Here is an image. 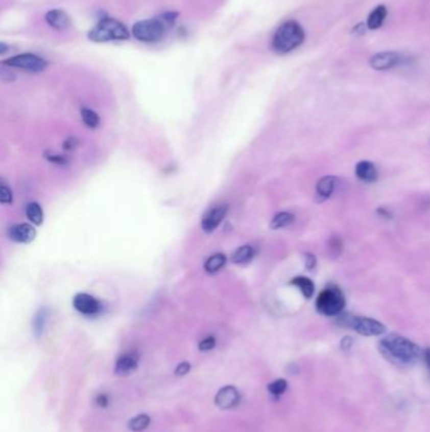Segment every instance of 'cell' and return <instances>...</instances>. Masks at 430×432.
Here are the masks:
<instances>
[{
  "label": "cell",
  "instance_id": "cell-10",
  "mask_svg": "<svg viewBox=\"0 0 430 432\" xmlns=\"http://www.w3.org/2000/svg\"><path fill=\"white\" fill-rule=\"evenodd\" d=\"M401 61V56L396 52H380L372 56L370 60V66L376 71H385L397 66Z\"/></svg>",
  "mask_w": 430,
  "mask_h": 432
},
{
  "label": "cell",
  "instance_id": "cell-17",
  "mask_svg": "<svg viewBox=\"0 0 430 432\" xmlns=\"http://www.w3.org/2000/svg\"><path fill=\"white\" fill-rule=\"evenodd\" d=\"M386 14H388V10L384 5H380V7H376L372 12L370 13L369 18H367V28L372 29H378L381 26H383L384 20H385Z\"/></svg>",
  "mask_w": 430,
  "mask_h": 432
},
{
  "label": "cell",
  "instance_id": "cell-22",
  "mask_svg": "<svg viewBox=\"0 0 430 432\" xmlns=\"http://www.w3.org/2000/svg\"><path fill=\"white\" fill-rule=\"evenodd\" d=\"M293 221H294V215L290 213H286V211H283V213L276 214V215L273 217V220H271L270 222V229H281V228H285L288 225L292 224Z\"/></svg>",
  "mask_w": 430,
  "mask_h": 432
},
{
  "label": "cell",
  "instance_id": "cell-3",
  "mask_svg": "<svg viewBox=\"0 0 430 432\" xmlns=\"http://www.w3.org/2000/svg\"><path fill=\"white\" fill-rule=\"evenodd\" d=\"M129 38H130L129 29L114 18H103L88 32V39L96 43H106L110 41H126Z\"/></svg>",
  "mask_w": 430,
  "mask_h": 432
},
{
  "label": "cell",
  "instance_id": "cell-13",
  "mask_svg": "<svg viewBox=\"0 0 430 432\" xmlns=\"http://www.w3.org/2000/svg\"><path fill=\"white\" fill-rule=\"evenodd\" d=\"M139 356L135 353H125L115 364V373L117 375H129L138 368Z\"/></svg>",
  "mask_w": 430,
  "mask_h": 432
},
{
  "label": "cell",
  "instance_id": "cell-20",
  "mask_svg": "<svg viewBox=\"0 0 430 432\" xmlns=\"http://www.w3.org/2000/svg\"><path fill=\"white\" fill-rule=\"evenodd\" d=\"M254 248L251 245H243L233 252L231 260L233 264H246L254 258Z\"/></svg>",
  "mask_w": 430,
  "mask_h": 432
},
{
  "label": "cell",
  "instance_id": "cell-5",
  "mask_svg": "<svg viewBox=\"0 0 430 432\" xmlns=\"http://www.w3.org/2000/svg\"><path fill=\"white\" fill-rule=\"evenodd\" d=\"M318 312L324 316H338L343 311L346 306L345 294L342 293L337 286H327L316 301Z\"/></svg>",
  "mask_w": 430,
  "mask_h": 432
},
{
  "label": "cell",
  "instance_id": "cell-24",
  "mask_svg": "<svg viewBox=\"0 0 430 432\" xmlns=\"http://www.w3.org/2000/svg\"><path fill=\"white\" fill-rule=\"evenodd\" d=\"M81 118L86 125L88 128H98V125L100 124V118H99L98 112H95L93 110L83 108L81 109Z\"/></svg>",
  "mask_w": 430,
  "mask_h": 432
},
{
  "label": "cell",
  "instance_id": "cell-19",
  "mask_svg": "<svg viewBox=\"0 0 430 432\" xmlns=\"http://www.w3.org/2000/svg\"><path fill=\"white\" fill-rule=\"evenodd\" d=\"M226 262H227V258H226L224 253L213 254L205 262V270L207 273L213 275V273L220 272L225 267Z\"/></svg>",
  "mask_w": 430,
  "mask_h": 432
},
{
  "label": "cell",
  "instance_id": "cell-27",
  "mask_svg": "<svg viewBox=\"0 0 430 432\" xmlns=\"http://www.w3.org/2000/svg\"><path fill=\"white\" fill-rule=\"evenodd\" d=\"M0 202L3 205H12L13 202V192L12 190L8 187V185H5L4 182H2V186H0Z\"/></svg>",
  "mask_w": 430,
  "mask_h": 432
},
{
  "label": "cell",
  "instance_id": "cell-16",
  "mask_svg": "<svg viewBox=\"0 0 430 432\" xmlns=\"http://www.w3.org/2000/svg\"><path fill=\"white\" fill-rule=\"evenodd\" d=\"M354 172L360 179L365 182H375L378 178V173L375 165L372 162H369V161H361V162L357 163Z\"/></svg>",
  "mask_w": 430,
  "mask_h": 432
},
{
  "label": "cell",
  "instance_id": "cell-2",
  "mask_svg": "<svg viewBox=\"0 0 430 432\" xmlns=\"http://www.w3.org/2000/svg\"><path fill=\"white\" fill-rule=\"evenodd\" d=\"M304 41V31L294 20L281 24L273 37V50L276 53L285 55L299 47Z\"/></svg>",
  "mask_w": 430,
  "mask_h": 432
},
{
  "label": "cell",
  "instance_id": "cell-32",
  "mask_svg": "<svg viewBox=\"0 0 430 432\" xmlns=\"http://www.w3.org/2000/svg\"><path fill=\"white\" fill-rule=\"evenodd\" d=\"M352 345H353V339H352L351 336H345L341 340V348H342V350H349V349L352 348Z\"/></svg>",
  "mask_w": 430,
  "mask_h": 432
},
{
  "label": "cell",
  "instance_id": "cell-26",
  "mask_svg": "<svg viewBox=\"0 0 430 432\" xmlns=\"http://www.w3.org/2000/svg\"><path fill=\"white\" fill-rule=\"evenodd\" d=\"M45 321H47L45 311L44 310L38 311V313H37L36 317H34V320H33L34 331H36L37 335H42L43 330H44V326H45Z\"/></svg>",
  "mask_w": 430,
  "mask_h": 432
},
{
  "label": "cell",
  "instance_id": "cell-34",
  "mask_svg": "<svg viewBox=\"0 0 430 432\" xmlns=\"http://www.w3.org/2000/svg\"><path fill=\"white\" fill-rule=\"evenodd\" d=\"M96 403H98L99 407H106L109 404V398L105 394H99L96 397Z\"/></svg>",
  "mask_w": 430,
  "mask_h": 432
},
{
  "label": "cell",
  "instance_id": "cell-31",
  "mask_svg": "<svg viewBox=\"0 0 430 432\" xmlns=\"http://www.w3.org/2000/svg\"><path fill=\"white\" fill-rule=\"evenodd\" d=\"M304 259H305V268H307L308 270H312L314 267H316L317 258L313 256V254H312V253H307L304 256Z\"/></svg>",
  "mask_w": 430,
  "mask_h": 432
},
{
  "label": "cell",
  "instance_id": "cell-29",
  "mask_svg": "<svg viewBox=\"0 0 430 432\" xmlns=\"http://www.w3.org/2000/svg\"><path fill=\"white\" fill-rule=\"evenodd\" d=\"M216 346V337L214 336H207L202 342H200L198 344V349L201 351H209Z\"/></svg>",
  "mask_w": 430,
  "mask_h": 432
},
{
  "label": "cell",
  "instance_id": "cell-36",
  "mask_svg": "<svg viewBox=\"0 0 430 432\" xmlns=\"http://www.w3.org/2000/svg\"><path fill=\"white\" fill-rule=\"evenodd\" d=\"M424 358H425L426 366H428L429 372H430V348H428L425 351H424Z\"/></svg>",
  "mask_w": 430,
  "mask_h": 432
},
{
  "label": "cell",
  "instance_id": "cell-9",
  "mask_svg": "<svg viewBox=\"0 0 430 432\" xmlns=\"http://www.w3.org/2000/svg\"><path fill=\"white\" fill-rule=\"evenodd\" d=\"M238 402H240V393L232 385H226L221 388L214 397V403L222 410L232 408V407L237 406Z\"/></svg>",
  "mask_w": 430,
  "mask_h": 432
},
{
  "label": "cell",
  "instance_id": "cell-35",
  "mask_svg": "<svg viewBox=\"0 0 430 432\" xmlns=\"http://www.w3.org/2000/svg\"><path fill=\"white\" fill-rule=\"evenodd\" d=\"M377 214H378V215L384 216V217H391V216H390V215H391V214H390V211L386 210L385 208H380V209H378Z\"/></svg>",
  "mask_w": 430,
  "mask_h": 432
},
{
  "label": "cell",
  "instance_id": "cell-37",
  "mask_svg": "<svg viewBox=\"0 0 430 432\" xmlns=\"http://www.w3.org/2000/svg\"><path fill=\"white\" fill-rule=\"evenodd\" d=\"M7 50H8V46L5 44V43H3V42H2V43H0V53H2V55H3V53L7 52Z\"/></svg>",
  "mask_w": 430,
  "mask_h": 432
},
{
  "label": "cell",
  "instance_id": "cell-30",
  "mask_svg": "<svg viewBox=\"0 0 430 432\" xmlns=\"http://www.w3.org/2000/svg\"><path fill=\"white\" fill-rule=\"evenodd\" d=\"M190 370V364L188 361H182L177 366L176 370H174V374L178 375V377H183V375L188 374Z\"/></svg>",
  "mask_w": 430,
  "mask_h": 432
},
{
  "label": "cell",
  "instance_id": "cell-25",
  "mask_svg": "<svg viewBox=\"0 0 430 432\" xmlns=\"http://www.w3.org/2000/svg\"><path fill=\"white\" fill-rule=\"evenodd\" d=\"M288 383L285 379H276L268 385V391L271 396L280 397L286 391Z\"/></svg>",
  "mask_w": 430,
  "mask_h": 432
},
{
  "label": "cell",
  "instance_id": "cell-7",
  "mask_svg": "<svg viewBox=\"0 0 430 432\" xmlns=\"http://www.w3.org/2000/svg\"><path fill=\"white\" fill-rule=\"evenodd\" d=\"M2 65L15 67V69H20L29 72H42L44 71L48 63L44 58L33 55V53H21V55L13 56V57L8 58V60H4Z\"/></svg>",
  "mask_w": 430,
  "mask_h": 432
},
{
  "label": "cell",
  "instance_id": "cell-18",
  "mask_svg": "<svg viewBox=\"0 0 430 432\" xmlns=\"http://www.w3.org/2000/svg\"><path fill=\"white\" fill-rule=\"evenodd\" d=\"M290 284L295 286L297 288L300 289V292L303 293V296L305 299H312V296L314 294V283L309 278L304 277V276H298V277H294L292 281H290Z\"/></svg>",
  "mask_w": 430,
  "mask_h": 432
},
{
  "label": "cell",
  "instance_id": "cell-11",
  "mask_svg": "<svg viewBox=\"0 0 430 432\" xmlns=\"http://www.w3.org/2000/svg\"><path fill=\"white\" fill-rule=\"evenodd\" d=\"M228 211V205H220L217 208L212 209L211 211L206 214L205 217H203L202 222H201V226L205 230L206 233H212L220 226L222 221H224L226 214Z\"/></svg>",
  "mask_w": 430,
  "mask_h": 432
},
{
  "label": "cell",
  "instance_id": "cell-1",
  "mask_svg": "<svg viewBox=\"0 0 430 432\" xmlns=\"http://www.w3.org/2000/svg\"><path fill=\"white\" fill-rule=\"evenodd\" d=\"M381 354L397 366H413L421 356L423 350L415 343L399 334H390L378 344Z\"/></svg>",
  "mask_w": 430,
  "mask_h": 432
},
{
  "label": "cell",
  "instance_id": "cell-33",
  "mask_svg": "<svg viewBox=\"0 0 430 432\" xmlns=\"http://www.w3.org/2000/svg\"><path fill=\"white\" fill-rule=\"evenodd\" d=\"M79 144V142H77L76 138H74V137H71V138L67 139L66 142L63 143V148L66 149V151H71V149H74L75 147Z\"/></svg>",
  "mask_w": 430,
  "mask_h": 432
},
{
  "label": "cell",
  "instance_id": "cell-6",
  "mask_svg": "<svg viewBox=\"0 0 430 432\" xmlns=\"http://www.w3.org/2000/svg\"><path fill=\"white\" fill-rule=\"evenodd\" d=\"M166 31H168V27L159 17L136 22L131 28V34L138 41L145 42V43H154L163 38Z\"/></svg>",
  "mask_w": 430,
  "mask_h": 432
},
{
  "label": "cell",
  "instance_id": "cell-14",
  "mask_svg": "<svg viewBox=\"0 0 430 432\" xmlns=\"http://www.w3.org/2000/svg\"><path fill=\"white\" fill-rule=\"evenodd\" d=\"M45 22L50 24L52 28L57 29V31H63V29L68 28L71 24L68 14L62 9H53L47 12L45 14Z\"/></svg>",
  "mask_w": 430,
  "mask_h": 432
},
{
  "label": "cell",
  "instance_id": "cell-21",
  "mask_svg": "<svg viewBox=\"0 0 430 432\" xmlns=\"http://www.w3.org/2000/svg\"><path fill=\"white\" fill-rule=\"evenodd\" d=\"M26 215L32 224L37 225V226H41V225L43 224L44 214H43V209L41 208L39 203H37V202L28 203L26 209Z\"/></svg>",
  "mask_w": 430,
  "mask_h": 432
},
{
  "label": "cell",
  "instance_id": "cell-15",
  "mask_svg": "<svg viewBox=\"0 0 430 432\" xmlns=\"http://www.w3.org/2000/svg\"><path fill=\"white\" fill-rule=\"evenodd\" d=\"M336 182H337V178L335 176H324L319 179L316 187L317 197L319 201H324L332 196L333 191H335Z\"/></svg>",
  "mask_w": 430,
  "mask_h": 432
},
{
  "label": "cell",
  "instance_id": "cell-23",
  "mask_svg": "<svg viewBox=\"0 0 430 432\" xmlns=\"http://www.w3.org/2000/svg\"><path fill=\"white\" fill-rule=\"evenodd\" d=\"M150 425V417L145 413H141V415L135 416L134 418H131L128 423L129 430L134 432H141L144 431L148 426Z\"/></svg>",
  "mask_w": 430,
  "mask_h": 432
},
{
  "label": "cell",
  "instance_id": "cell-8",
  "mask_svg": "<svg viewBox=\"0 0 430 432\" xmlns=\"http://www.w3.org/2000/svg\"><path fill=\"white\" fill-rule=\"evenodd\" d=\"M74 307L77 312L86 316L98 315L101 311V303L88 293H77L74 297Z\"/></svg>",
  "mask_w": 430,
  "mask_h": 432
},
{
  "label": "cell",
  "instance_id": "cell-4",
  "mask_svg": "<svg viewBox=\"0 0 430 432\" xmlns=\"http://www.w3.org/2000/svg\"><path fill=\"white\" fill-rule=\"evenodd\" d=\"M337 323L341 326L354 330L362 336H378V335L385 334L386 331L385 325L381 324L380 321L370 317H364V316H353L349 315V313L338 316Z\"/></svg>",
  "mask_w": 430,
  "mask_h": 432
},
{
  "label": "cell",
  "instance_id": "cell-28",
  "mask_svg": "<svg viewBox=\"0 0 430 432\" xmlns=\"http://www.w3.org/2000/svg\"><path fill=\"white\" fill-rule=\"evenodd\" d=\"M44 157H45V160L50 161L51 163H55V165H58V166H64V165H67V163H68V160H67L64 155L57 154V153L45 152Z\"/></svg>",
  "mask_w": 430,
  "mask_h": 432
},
{
  "label": "cell",
  "instance_id": "cell-12",
  "mask_svg": "<svg viewBox=\"0 0 430 432\" xmlns=\"http://www.w3.org/2000/svg\"><path fill=\"white\" fill-rule=\"evenodd\" d=\"M37 232L32 225L29 224H15L8 230V237L15 243L28 244L36 239Z\"/></svg>",
  "mask_w": 430,
  "mask_h": 432
}]
</instances>
